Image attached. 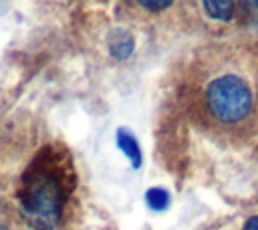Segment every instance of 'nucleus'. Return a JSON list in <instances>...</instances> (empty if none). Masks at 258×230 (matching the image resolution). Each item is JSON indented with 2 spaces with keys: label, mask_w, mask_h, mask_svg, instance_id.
Instances as JSON below:
<instances>
[{
  "label": "nucleus",
  "mask_w": 258,
  "mask_h": 230,
  "mask_svg": "<svg viewBox=\"0 0 258 230\" xmlns=\"http://www.w3.org/2000/svg\"><path fill=\"white\" fill-rule=\"evenodd\" d=\"M69 169L52 147L40 149L22 174L16 202L22 220L34 230H54L62 222L69 196Z\"/></svg>",
  "instance_id": "f257e3e1"
},
{
  "label": "nucleus",
  "mask_w": 258,
  "mask_h": 230,
  "mask_svg": "<svg viewBox=\"0 0 258 230\" xmlns=\"http://www.w3.org/2000/svg\"><path fill=\"white\" fill-rule=\"evenodd\" d=\"M206 103L214 119L224 125H236L248 119L252 111V89L236 73H222L206 85Z\"/></svg>",
  "instance_id": "f03ea898"
},
{
  "label": "nucleus",
  "mask_w": 258,
  "mask_h": 230,
  "mask_svg": "<svg viewBox=\"0 0 258 230\" xmlns=\"http://www.w3.org/2000/svg\"><path fill=\"white\" fill-rule=\"evenodd\" d=\"M107 48L115 61H127L135 50V36L127 28H113L107 36Z\"/></svg>",
  "instance_id": "7ed1b4c3"
},
{
  "label": "nucleus",
  "mask_w": 258,
  "mask_h": 230,
  "mask_svg": "<svg viewBox=\"0 0 258 230\" xmlns=\"http://www.w3.org/2000/svg\"><path fill=\"white\" fill-rule=\"evenodd\" d=\"M115 141H117V147L123 151V155L131 161L133 169H139L143 165V151H141L137 137L127 127H119L115 131Z\"/></svg>",
  "instance_id": "20e7f679"
},
{
  "label": "nucleus",
  "mask_w": 258,
  "mask_h": 230,
  "mask_svg": "<svg viewBox=\"0 0 258 230\" xmlns=\"http://www.w3.org/2000/svg\"><path fill=\"white\" fill-rule=\"evenodd\" d=\"M202 6L210 18H216L220 22H228L236 14V4L232 0H206L202 2Z\"/></svg>",
  "instance_id": "39448f33"
},
{
  "label": "nucleus",
  "mask_w": 258,
  "mask_h": 230,
  "mask_svg": "<svg viewBox=\"0 0 258 230\" xmlns=\"http://www.w3.org/2000/svg\"><path fill=\"white\" fill-rule=\"evenodd\" d=\"M143 200H145V204H147L153 212H163V210H167L169 204H171L169 192H167L165 188H161V186L147 188L145 194H143Z\"/></svg>",
  "instance_id": "423d86ee"
},
{
  "label": "nucleus",
  "mask_w": 258,
  "mask_h": 230,
  "mask_svg": "<svg viewBox=\"0 0 258 230\" xmlns=\"http://www.w3.org/2000/svg\"><path fill=\"white\" fill-rule=\"evenodd\" d=\"M141 8H145V10H149V12H161V10H165V8H169L173 2H169V0H165V2H147V0H141V2H137Z\"/></svg>",
  "instance_id": "0eeeda50"
},
{
  "label": "nucleus",
  "mask_w": 258,
  "mask_h": 230,
  "mask_svg": "<svg viewBox=\"0 0 258 230\" xmlns=\"http://www.w3.org/2000/svg\"><path fill=\"white\" fill-rule=\"evenodd\" d=\"M242 230H258V216H250V218L244 222Z\"/></svg>",
  "instance_id": "6e6552de"
},
{
  "label": "nucleus",
  "mask_w": 258,
  "mask_h": 230,
  "mask_svg": "<svg viewBox=\"0 0 258 230\" xmlns=\"http://www.w3.org/2000/svg\"><path fill=\"white\" fill-rule=\"evenodd\" d=\"M0 230H8V228H4V226H0Z\"/></svg>",
  "instance_id": "1a4fd4ad"
}]
</instances>
